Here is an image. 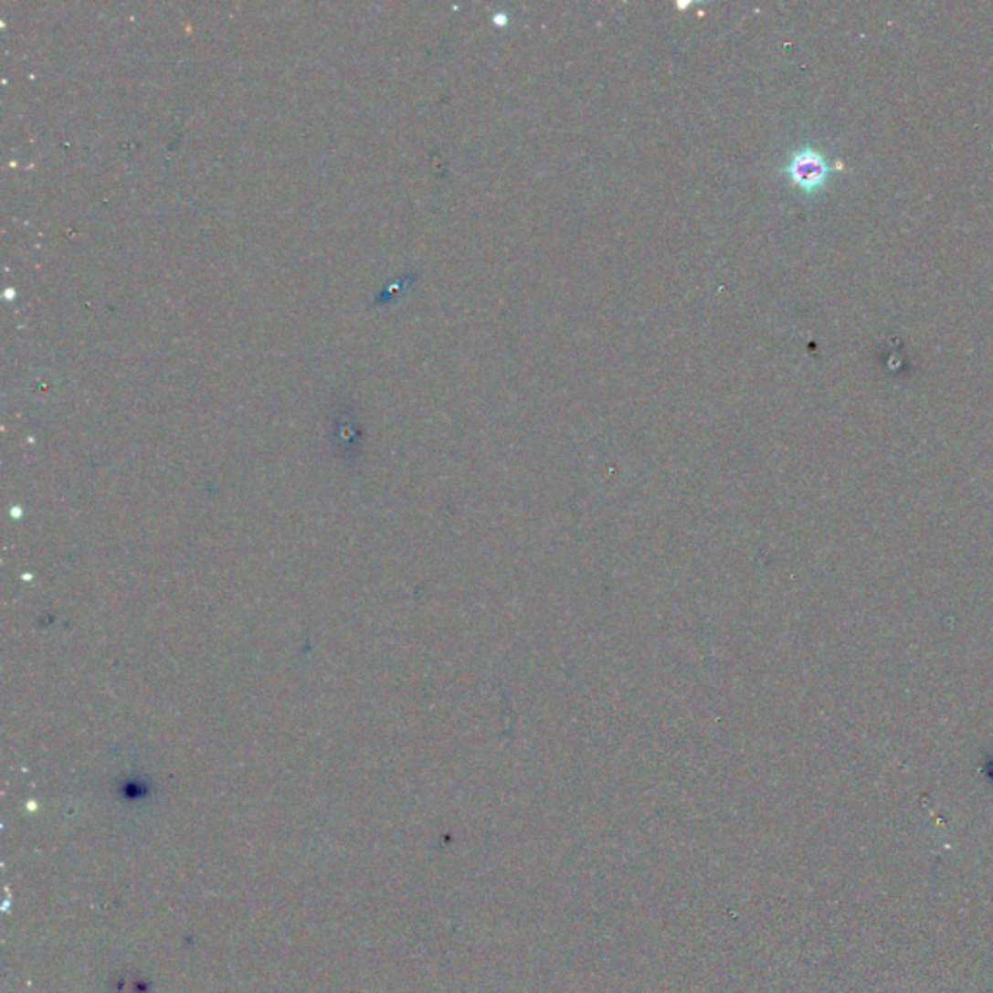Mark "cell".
Masks as SVG:
<instances>
[{"label":"cell","mask_w":993,"mask_h":993,"mask_svg":"<svg viewBox=\"0 0 993 993\" xmlns=\"http://www.w3.org/2000/svg\"><path fill=\"white\" fill-rule=\"evenodd\" d=\"M787 171H790L792 179L799 186L813 188L825 179L827 165L815 152H801L794 155V160L790 167H787Z\"/></svg>","instance_id":"6da1fadb"}]
</instances>
